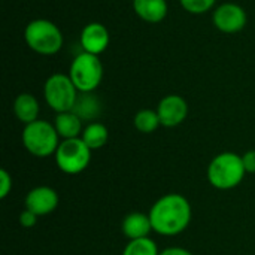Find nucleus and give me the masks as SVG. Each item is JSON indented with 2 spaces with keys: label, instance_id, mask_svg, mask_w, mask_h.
Returning a JSON list of instances; mask_svg holds the SVG:
<instances>
[{
  "label": "nucleus",
  "instance_id": "nucleus-10",
  "mask_svg": "<svg viewBox=\"0 0 255 255\" xmlns=\"http://www.w3.org/2000/svg\"><path fill=\"white\" fill-rule=\"evenodd\" d=\"M58 202L60 199L54 188L46 185H39L28 191L24 203H25V209L34 212L37 217H43L54 212L58 206Z\"/></svg>",
  "mask_w": 255,
  "mask_h": 255
},
{
  "label": "nucleus",
  "instance_id": "nucleus-9",
  "mask_svg": "<svg viewBox=\"0 0 255 255\" xmlns=\"http://www.w3.org/2000/svg\"><path fill=\"white\" fill-rule=\"evenodd\" d=\"M157 114L163 127L173 128L185 121L188 115V105L184 97L178 94H169L160 100Z\"/></svg>",
  "mask_w": 255,
  "mask_h": 255
},
{
  "label": "nucleus",
  "instance_id": "nucleus-3",
  "mask_svg": "<svg viewBox=\"0 0 255 255\" xmlns=\"http://www.w3.org/2000/svg\"><path fill=\"white\" fill-rule=\"evenodd\" d=\"M27 46L40 55H54L63 48V33L49 19L37 18L30 21L24 30Z\"/></svg>",
  "mask_w": 255,
  "mask_h": 255
},
{
  "label": "nucleus",
  "instance_id": "nucleus-22",
  "mask_svg": "<svg viewBox=\"0 0 255 255\" xmlns=\"http://www.w3.org/2000/svg\"><path fill=\"white\" fill-rule=\"evenodd\" d=\"M19 224H21V227H24V229H31V227H34L36 226V223H37V215L34 214V212H31V211H28V209H24L21 214H19Z\"/></svg>",
  "mask_w": 255,
  "mask_h": 255
},
{
  "label": "nucleus",
  "instance_id": "nucleus-13",
  "mask_svg": "<svg viewBox=\"0 0 255 255\" xmlns=\"http://www.w3.org/2000/svg\"><path fill=\"white\" fill-rule=\"evenodd\" d=\"M133 9L136 15L149 24L161 22L167 15L166 0H133Z\"/></svg>",
  "mask_w": 255,
  "mask_h": 255
},
{
  "label": "nucleus",
  "instance_id": "nucleus-5",
  "mask_svg": "<svg viewBox=\"0 0 255 255\" xmlns=\"http://www.w3.org/2000/svg\"><path fill=\"white\" fill-rule=\"evenodd\" d=\"M69 76L79 93H94L103 79V64L99 55L81 52L70 64Z\"/></svg>",
  "mask_w": 255,
  "mask_h": 255
},
{
  "label": "nucleus",
  "instance_id": "nucleus-12",
  "mask_svg": "<svg viewBox=\"0 0 255 255\" xmlns=\"http://www.w3.org/2000/svg\"><path fill=\"white\" fill-rule=\"evenodd\" d=\"M121 230H123L124 236L128 238L130 241L149 238V233L154 232L149 215L142 214V212H131V214H128L123 220Z\"/></svg>",
  "mask_w": 255,
  "mask_h": 255
},
{
  "label": "nucleus",
  "instance_id": "nucleus-17",
  "mask_svg": "<svg viewBox=\"0 0 255 255\" xmlns=\"http://www.w3.org/2000/svg\"><path fill=\"white\" fill-rule=\"evenodd\" d=\"M81 139L88 145V148L91 151H96V149H100L103 148L108 140H109V131H108V127L102 123H90L87 127H84V131H82V136Z\"/></svg>",
  "mask_w": 255,
  "mask_h": 255
},
{
  "label": "nucleus",
  "instance_id": "nucleus-7",
  "mask_svg": "<svg viewBox=\"0 0 255 255\" xmlns=\"http://www.w3.org/2000/svg\"><path fill=\"white\" fill-rule=\"evenodd\" d=\"M78 94L79 91L69 75L54 73L45 81L43 85L45 102L57 114L72 111L76 103Z\"/></svg>",
  "mask_w": 255,
  "mask_h": 255
},
{
  "label": "nucleus",
  "instance_id": "nucleus-19",
  "mask_svg": "<svg viewBox=\"0 0 255 255\" xmlns=\"http://www.w3.org/2000/svg\"><path fill=\"white\" fill-rule=\"evenodd\" d=\"M123 255H160V251L152 239L143 238V239L130 241L126 245Z\"/></svg>",
  "mask_w": 255,
  "mask_h": 255
},
{
  "label": "nucleus",
  "instance_id": "nucleus-1",
  "mask_svg": "<svg viewBox=\"0 0 255 255\" xmlns=\"http://www.w3.org/2000/svg\"><path fill=\"white\" fill-rule=\"evenodd\" d=\"M149 218L155 233L161 236H178L191 223V205L182 194H166L160 197L149 211Z\"/></svg>",
  "mask_w": 255,
  "mask_h": 255
},
{
  "label": "nucleus",
  "instance_id": "nucleus-15",
  "mask_svg": "<svg viewBox=\"0 0 255 255\" xmlns=\"http://www.w3.org/2000/svg\"><path fill=\"white\" fill-rule=\"evenodd\" d=\"M39 102L37 99L30 93H22L16 96L13 102V114L18 118V121L24 124H30L36 120H39Z\"/></svg>",
  "mask_w": 255,
  "mask_h": 255
},
{
  "label": "nucleus",
  "instance_id": "nucleus-2",
  "mask_svg": "<svg viewBox=\"0 0 255 255\" xmlns=\"http://www.w3.org/2000/svg\"><path fill=\"white\" fill-rule=\"evenodd\" d=\"M247 175L244 160L236 152H221L208 166V181L217 190H233Z\"/></svg>",
  "mask_w": 255,
  "mask_h": 255
},
{
  "label": "nucleus",
  "instance_id": "nucleus-23",
  "mask_svg": "<svg viewBox=\"0 0 255 255\" xmlns=\"http://www.w3.org/2000/svg\"><path fill=\"white\" fill-rule=\"evenodd\" d=\"M247 173H255V149H251L242 155Z\"/></svg>",
  "mask_w": 255,
  "mask_h": 255
},
{
  "label": "nucleus",
  "instance_id": "nucleus-6",
  "mask_svg": "<svg viewBox=\"0 0 255 255\" xmlns=\"http://www.w3.org/2000/svg\"><path fill=\"white\" fill-rule=\"evenodd\" d=\"M57 167L66 175H79L82 173L91 161V149L81 139H64L60 142L55 154Z\"/></svg>",
  "mask_w": 255,
  "mask_h": 255
},
{
  "label": "nucleus",
  "instance_id": "nucleus-21",
  "mask_svg": "<svg viewBox=\"0 0 255 255\" xmlns=\"http://www.w3.org/2000/svg\"><path fill=\"white\" fill-rule=\"evenodd\" d=\"M12 191V176L6 169L0 170V199H6Z\"/></svg>",
  "mask_w": 255,
  "mask_h": 255
},
{
  "label": "nucleus",
  "instance_id": "nucleus-4",
  "mask_svg": "<svg viewBox=\"0 0 255 255\" xmlns=\"http://www.w3.org/2000/svg\"><path fill=\"white\" fill-rule=\"evenodd\" d=\"M22 145L31 155L45 158L55 154L60 145V136L54 124L45 120H36L25 124L22 130Z\"/></svg>",
  "mask_w": 255,
  "mask_h": 255
},
{
  "label": "nucleus",
  "instance_id": "nucleus-24",
  "mask_svg": "<svg viewBox=\"0 0 255 255\" xmlns=\"http://www.w3.org/2000/svg\"><path fill=\"white\" fill-rule=\"evenodd\" d=\"M160 255H193L188 250L185 248H179V247H172V248H167L164 251H161Z\"/></svg>",
  "mask_w": 255,
  "mask_h": 255
},
{
  "label": "nucleus",
  "instance_id": "nucleus-20",
  "mask_svg": "<svg viewBox=\"0 0 255 255\" xmlns=\"http://www.w3.org/2000/svg\"><path fill=\"white\" fill-rule=\"evenodd\" d=\"M182 7L193 15H200L211 10L217 0H179Z\"/></svg>",
  "mask_w": 255,
  "mask_h": 255
},
{
  "label": "nucleus",
  "instance_id": "nucleus-16",
  "mask_svg": "<svg viewBox=\"0 0 255 255\" xmlns=\"http://www.w3.org/2000/svg\"><path fill=\"white\" fill-rule=\"evenodd\" d=\"M72 112H75L82 121H93L94 123V120L102 112L100 99L94 93H79Z\"/></svg>",
  "mask_w": 255,
  "mask_h": 255
},
{
  "label": "nucleus",
  "instance_id": "nucleus-14",
  "mask_svg": "<svg viewBox=\"0 0 255 255\" xmlns=\"http://www.w3.org/2000/svg\"><path fill=\"white\" fill-rule=\"evenodd\" d=\"M55 130L58 133V136L64 140V139H75V137H81L84 127H82V120L72 111L69 112H61L57 114L55 121H54Z\"/></svg>",
  "mask_w": 255,
  "mask_h": 255
},
{
  "label": "nucleus",
  "instance_id": "nucleus-8",
  "mask_svg": "<svg viewBox=\"0 0 255 255\" xmlns=\"http://www.w3.org/2000/svg\"><path fill=\"white\" fill-rule=\"evenodd\" d=\"M212 21L220 31L227 34H235L244 30L248 16L242 6L236 3H223L214 10Z\"/></svg>",
  "mask_w": 255,
  "mask_h": 255
},
{
  "label": "nucleus",
  "instance_id": "nucleus-11",
  "mask_svg": "<svg viewBox=\"0 0 255 255\" xmlns=\"http://www.w3.org/2000/svg\"><path fill=\"white\" fill-rule=\"evenodd\" d=\"M109 30L102 22H88L81 31V46L84 52L100 55L109 46Z\"/></svg>",
  "mask_w": 255,
  "mask_h": 255
},
{
  "label": "nucleus",
  "instance_id": "nucleus-18",
  "mask_svg": "<svg viewBox=\"0 0 255 255\" xmlns=\"http://www.w3.org/2000/svg\"><path fill=\"white\" fill-rule=\"evenodd\" d=\"M133 124H134L136 130L140 133H152L161 126L158 114L154 109H140L134 115Z\"/></svg>",
  "mask_w": 255,
  "mask_h": 255
}]
</instances>
